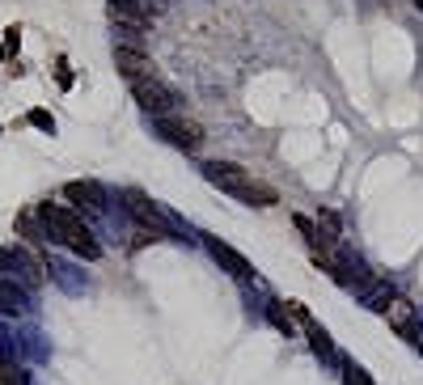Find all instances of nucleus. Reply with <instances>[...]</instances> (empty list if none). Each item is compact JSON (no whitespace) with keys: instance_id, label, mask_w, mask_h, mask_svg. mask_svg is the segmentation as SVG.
Here are the masks:
<instances>
[{"instance_id":"f257e3e1","label":"nucleus","mask_w":423,"mask_h":385,"mask_svg":"<svg viewBox=\"0 0 423 385\" xmlns=\"http://www.w3.org/2000/svg\"><path fill=\"white\" fill-rule=\"evenodd\" d=\"M38 212V220H42V229H47V237L51 242H59L64 250H72V254H81V259H102V242L93 237V229L81 220V212H72V208H64V203H38L34 208Z\"/></svg>"},{"instance_id":"f03ea898","label":"nucleus","mask_w":423,"mask_h":385,"mask_svg":"<svg viewBox=\"0 0 423 385\" xmlns=\"http://www.w3.org/2000/svg\"><path fill=\"white\" fill-rule=\"evenodd\" d=\"M203 178H208L212 186H220L225 195L250 203V208H275V203H280V191H275L271 182L254 178V174H250L246 165H237V161H203Z\"/></svg>"},{"instance_id":"7ed1b4c3","label":"nucleus","mask_w":423,"mask_h":385,"mask_svg":"<svg viewBox=\"0 0 423 385\" xmlns=\"http://www.w3.org/2000/svg\"><path fill=\"white\" fill-rule=\"evenodd\" d=\"M123 203H127V212H131V220L144 229V233H153L157 242H174L178 233H182V225H178V216L174 212H165L161 203H153L144 191H123Z\"/></svg>"},{"instance_id":"20e7f679","label":"nucleus","mask_w":423,"mask_h":385,"mask_svg":"<svg viewBox=\"0 0 423 385\" xmlns=\"http://www.w3.org/2000/svg\"><path fill=\"white\" fill-rule=\"evenodd\" d=\"M153 127H157V136H165L174 148H182V153H199L203 148V140H208V131H203V123H195V119H186V114H161V119H153Z\"/></svg>"},{"instance_id":"39448f33","label":"nucleus","mask_w":423,"mask_h":385,"mask_svg":"<svg viewBox=\"0 0 423 385\" xmlns=\"http://www.w3.org/2000/svg\"><path fill=\"white\" fill-rule=\"evenodd\" d=\"M42 271H47V267H42L30 250H21V246H4V250H0V280H13V284L21 280V288L30 292V288L42 284Z\"/></svg>"},{"instance_id":"423d86ee","label":"nucleus","mask_w":423,"mask_h":385,"mask_svg":"<svg viewBox=\"0 0 423 385\" xmlns=\"http://www.w3.org/2000/svg\"><path fill=\"white\" fill-rule=\"evenodd\" d=\"M131 93H136V102H140L153 119H161V114H174V110H178V89H174V85H165L161 76H153V81H136V85H131Z\"/></svg>"},{"instance_id":"0eeeda50","label":"nucleus","mask_w":423,"mask_h":385,"mask_svg":"<svg viewBox=\"0 0 423 385\" xmlns=\"http://www.w3.org/2000/svg\"><path fill=\"white\" fill-rule=\"evenodd\" d=\"M114 68H119V76H127L131 85H136V81H153V76H161L157 64H153L140 47H114Z\"/></svg>"},{"instance_id":"6e6552de","label":"nucleus","mask_w":423,"mask_h":385,"mask_svg":"<svg viewBox=\"0 0 423 385\" xmlns=\"http://www.w3.org/2000/svg\"><path fill=\"white\" fill-rule=\"evenodd\" d=\"M64 199L72 203V212H89V216L106 212V191L97 182H64Z\"/></svg>"},{"instance_id":"1a4fd4ad","label":"nucleus","mask_w":423,"mask_h":385,"mask_svg":"<svg viewBox=\"0 0 423 385\" xmlns=\"http://www.w3.org/2000/svg\"><path fill=\"white\" fill-rule=\"evenodd\" d=\"M208 246V254H212V263H220V271H229L233 280H250L254 276V267H250V259L246 254H237L229 242H220V237H208L203 242Z\"/></svg>"},{"instance_id":"9d476101","label":"nucleus","mask_w":423,"mask_h":385,"mask_svg":"<svg viewBox=\"0 0 423 385\" xmlns=\"http://www.w3.org/2000/svg\"><path fill=\"white\" fill-rule=\"evenodd\" d=\"M106 13H110V21H114V25L136 30V34H144V30L157 21V17H153L140 0H110V4H106Z\"/></svg>"},{"instance_id":"9b49d317","label":"nucleus","mask_w":423,"mask_h":385,"mask_svg":"<svg viewBox=\"0 0 423 385\" xmlns=\"http://www.w3.org/2000/svg\"><path fill=\"white\" fill-rule=\"evenodd\" d=\"M386 322H390V331H398V335H403V339H411V343H415V339H419V314H415V305H411V301H407V297H394V301H390V305H386Z\"/></svg>"},{"instance_id":"f8f14e48","label":"nucleus","mask_w":423,"mask_h":385,"mask_svg":"<svg viewBox=\"0 0 423 385\" xmlns=\"http://www.w3.org/2000/svg\"><path fill=\"white\" fill-rule=\"evenodd\" d=\"M25 309H30L25 288H17L13 280H0V314H4V318H21Z\"/></svg>"},{"instance_id":"ddd939ff","label":"nucleus","mask_w":423,"mask_h":385,"mask_svg":"<svg viewBox=\"0 0 423 385\" xmlns=\"http://www.w3.org/2000/svg\"><path fill=\"white\" fill-rule=\"evenodd\" d=\"M301 326H305V335H309V348H314V356H318V360H339V352H335V343H330V335H326V326H322V322L305 318Z\"/></svg>"},{"instance_id":"4468645a","label":"nucleus","mask_w":423,"mask_h":385,"mask_svg":"<svg viewBox=\"0 0 423 385\" xmlns=\"http://www.w3.org/2000/svg\"><path fill=\"white\" fill-rule=\"evenodd\" d=\"M394 297H398V292H394L390 284H381V280H369V288H364V305L377 309V314H386V305H390Z\"/></svg>"},{"instance_id":"2eb2a0df","label":"nucleus","mask_w":423,"mask_h":385,"mask_svg":"<svg viewBox=\"0 0 423 385\" xmlns=\"http://www.w3.org/2000/svg\"><path fill=\"white\" fill-rule=\"evenodd\" d=\"M318 237H322L326 246H339V242H343V229H339V216H335V212H326V208L318 212Z\"/></svg>"},{"instance_id":"dca6fc26","label":"nucleus","mask_w":423,"mask_h":385,"mask_svg":"<svg viewBox=\"0 0 423 385\" xmlns=\"http://www.w3.org/2000/svg\"><path fill=\"white\" fill-rule=\"evenodd\" d=\"M267 322H271L280 335H288V339H292V331H297V318L284 309V301H271V305H267Z\"/></svg>"},{"instance_id":"f3484780","label":"nucleus","mask_w":423,"mask_h":385,"mask_svg":"<svg viewBox=\"0 0 423 385\" xmlns=\"http://www.w3.org/2000/svg\"><path fill=\"white\" fill-rule=\"evenodd\" d=\"M343 385H373V381H369V373H364L360 365H352V360H343Z\"/></svg>"},{"instance_id":"a211bd4d","label":"nucleus","mask_w":423,"mask_h":385,"mask_svg":"<svg viewBox=\"0 0 423 385\" xmlns=\"http://www.w3.org/2000/svg\"><path fill=\"white\" fill-rule=\"evenodd\" d=\"M30 123H34L38 131H47V136H55V119H51L47 110H30Z\"/></svg>"},{"instance_id":"6ab92c4d","label":"nucleus","mask_w":423,"mask_h":385,"mask_svg":"<svg viewBox=\"0 0 423 385\" xmlns=\"http://www.w3.org/2000/svg\"><path fill=\"white\" fill-rule=\"evenodd\" d=\"M140 4H144V8H148V13H153V17H161V13H165V8H169V0H140Z\"/></svg>"},{"instance_id":"aec40b11","label":"nucleus","mask_w":423,"mask_h":385,"mask_svg":"<svg viewBox=\"0 0 423 385\" xmlns=\"http://www.w3.org/2000/svg\"><path fill=\"white\" fill-rule=\"evenodd\" d=\"M0 385H17V369H13V365H4V373H0Z\"/></svg>"},{"instance_id":"412c9836","label":"nucleus","mask_w":423,"mask_h":385,"mask_svg":"<svg viewBox=\"0 0 423 385\" xmlns=\"http://www.w3.org/2000/svg\"><path fill=\"white\" fill-rule=\"evenodd\" d=\"M415 4H419V8H423V0H415Z\"/></svg>"}]
</instances>
